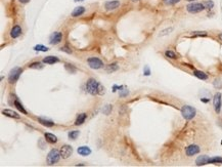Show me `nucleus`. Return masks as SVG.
<instances>
[{
	"instance_id": "nucleus-20",
	"label": "nucleus",
	"mask_w": 222,
	"mask_h": 167,
	"mask_svg": "<svg viewBox=\"0 0 222 167\" xmlns=\"http://www.w3.org/2000/svg\"><path fill=\"white\" fill-rule=\"evenodd\" d=\"M45 140L50 143H55L58 142V137H56L55 134L49 133V132H48V133H45Z\"/></svg>"
},
{
	"instance_id": "nucleus-34",
	"label": "nucleus",
	"mask_w": 222,
	"mask_h": 167,
	"mask_svg": "<svg viewBox=\"0 0 222 167\" xmlns=\"http://www.w3.org/2000/svg\"><path fill=\"white\" fill-rule=\"evenodd\" d=\"M66 69L68 70V71L71 72V73L76 72V68L73 67V66H71V68H70V64H66Z\"/></svg>"
},
{
	"instance_id": "nucleus-29",
	"label": "nucleus",
	"mask_w": 222,
	"mask_h": 167,
	"mask_svg": "<svg viewBox=\"0 0 222 167\" xmlns=\"http://www.w3.org/2000/svg\"><path fill=\"white\" fill-rule=\"evenodd\" d=\"M165 56H166L167 57H169V59H176L177 57L176 54L171 50H167L166 53H165Z\"/></svg>"
},
{
	"instance_id": "nucleus-27",
	"label": "nucleus",
	"mask_w": 222,
	"mask_h": 167,
	"mask_svg": "<svg viewBox=\"0 0 222 167\" xmlns=\"http://www.w3.org/2000/svg\"><path fill=\"white\" fill-rule=\"evenodd\" d=\"M203 4H204V6H205V8H207V9H211L214 6V2L212 1V0H208V1H205Z\"/></svg>"
},
{
	"instance_id": "nucleus-41",
	"label": "nucleus",
	"mask_w": 222,
	"mask_h": 167,
	"mask_svg": "<svg viewBox=\"0 0 222 167\" xmlns=\"http://www.w3.org/2000/svg\"><path fill=\"white\" fill-rule=\"evenodd\" d=\"M186 1H195V0H186Z\"/></svg>"
},
{
	"instance_id": "nucleus-15",
	"label": "nucleus",
	"mask_w": 222,
	"mask_h": 167,
	"mask_svg": "<svg viewBox=\"0 0 222 167\" xmlns=\"http://www.w3.org/2000/svg\"><path fill=\"white\" fill-rule=\"evenodd\" d=\"M78 154L82 156H88L91 154V150L88 147H86V146H83V147L78 148Z\"/></svg>"
},
{
	"instance_id": "nucleus-24",
	"label": "nucleus",
	"mask_w": 222,
	"mask_h": 167,
	"mask_svg": "<svg viewBox=\"0 0 222 167\" xmlns=\"http://www.w3.org/2000/svg\"><path fill=\"white\" fill-rule=\"evenodd\" d=\"M209 163H220L222 164V158L221 157H213V158H210L209 159Z\"/></svg>"
},
{
	"instance_id": "nucleus-4",
	"label": "nucleus",
	"mask_w": 222,
	"mask_h": 167,
	"mask_svg": "<svg viewBox=\"0 0 222 167\" xmlns=\"http://www.w3.org/2000/svg\"><path fill=\"white\" fill-rule=\"evenodd\" d=\"M22 72H23V70L20 69V68H19V67L14 68V69L10 71L9 75H8L9 83H14L15 81H17L20 76V74H22Z\"/></svg>"
},
{
	"instance_id": "nucleus-40",
	"label": "nucleus",
	"mask_w": 222,
	"mask_h": 167,
	"mask_svg": "<svg viewBox=\"0 0 222 167\" xmlns=\"http://www.w3.org/2000/svg\"><path fill=\"white\" fill-rule=\"evenodd\" d=\"M131 1H133V2H135V1H139V0H131Z\"/></svg>"
},
{
	"instance_id": "nucleus-1",
	"label": "nucleus",
	"mask_w": 222,
	"mask_h": 167,
	"mask_svg": "<svg viewBox=\"0 0 222 167\" xmlns=\"http://www.w3.org/2000/svg\"><path fill=\"white\" fill-rule=\"evenodd\" d=\"M98 88H99V83L95 79H89L86 83V90L87 92H89L90 95H98Z\"/></svg>"
},
{
	"instance_id": "nucleus-5",
	"label": "nucleus",
	"mask_w": 222,
	"mask_h": 167,
	"mask_svg": "<svg viewBox=\"0 0 222 167\" xmlns=\"http://www.w3.org/2000/svg\"><path fill=\"white\" fill-rule=\"evenodd\" d=\"M186 9L188 12L190 14H198V12H201L205 9V6H204L203 3H198V2H195V3H190L186 6Z\"/></svg>"
},
{
	"instance_id": "nucleus-19",
	"label": "nucleus",
	"mask_w": 222,
	"mask_h": 167,
	"mask_svg": "<svg viewBox=\"0 0 222 167\" xmlns=\"http://www.w3.org/2000/svg\"><path fill=\"white\" fill-rule=\"evenodd\" d=\"M38 122H40L42 125H44L46 127H52L55 125V122H52L51 120H47L44 118H38Z\"/></svg>"
},
{
	"instance_id": "nucleus-9",
	"label": "nucleus",
	"mask_w": 222,
	"mask_h": 167,
	"mask_svg": "<svg viewBox=\"0 0 222 167\" xmlns=\"http://www.w3.org/2000/svg\"><path fill=\"white\" fill-rule=\"evenodd\" d=\"M200 153V147L198 145H190L185 149V154L187 156H193V155H197V154Z\"/></svg>"
},
{
	"instance_id": "nucleus-10",
	"label": "nucleus",
	"mask_w": 222,
	"mask_h": 167,
	"mask_svg": "<svg viewBox=\"0 0 222 167\" xmlns=\"http://www.w3.org/2000/svg\"><path fill=\"white\" fill-rule=\"evenodd\" d=\"M61 38H63V34L61 32H55L51 34L49 38V42L50 44H58L61 41Z\"/></svg>"
},
{
	"instance_id": "nucleus-39",
	"label": "nucleus",
	"mask_w": 222,
	"mask_h": 167,
	"mask_svg": "<svg viewBox=\"0 0 222 167\" xmlns=\"http://www.w3.org/2000/svg\"><path fill=\"white\" fill-rule=\"evenodd\" d=\"M219 38H220V40L222 41V34H220V35H219Z\"/></svg>"
},
{
	"instance_id": "nucleus-14",
	"label": "nucleus",
	"mask_w": 222,
	"mask_h": 167,
	"mask_svg": "<svg viewBox=\"0 0 222 167\" xmlns=\"http://www.w3.org/2000/svg\"><path fill=\"white\" fill-rule=\"evenodd\" d=\"M20 34H22V29H20V26H14V27L11 29V31H10V36H11L12 38H17Z\"/></svg>"
},
{
	"instance_id": "nucleus-23",
	"label": "nucleus",
	"mask_w": 222,
	"mask_h": 167,
	"mask_svg": "<svg viewBox=\"0 0 222 167\" xmlns=\"http://www.w3.org/2000/svg\"><path fill=\"white\" fill-rule=\"evenodd\" d=\"M188 36L190 37H199V36H207V33L203 32V31H195V32H192Z\"/></svg>"
},
{
	"instance_id": "nucleus-36",
	"label": "nucleus",
	"mask_w": 222,
	"mask_h": 167,
	"mask_svg": "<svg viewBox=\"0 0 222 167\" xmlns=\"http://www.w3.org/2000/svg\"><path fill=\"white\" fill-rule=\"evenodd\" d=\"M105 92V87H102V85L99 84V88H98V95H102Z\"/></svg>"
},
{
	"instance_id": "nucleus-25",
	"label": "nucleus",
	"mask_w": 222,
	"mask_h": 167,
	"mask_svg": "<svg viewBox=\"0 0 222 167\" xmlns=\"http://www.w3.org/2000/svg\"><path fill=\"white\" fill-rule=\"evenodd\" d=\"M78 135H79V131H78V130H74V131L69 132V139L70 140H76Z\"/></svg>"
},
{
	"instance_id": "nucleus-11",
	"label": "nucleus",
	"mask_w": 222,
	"mask_h": 167,
	"mask_svg": "<svg viewBox=\"0 0 222 167\" xmlns=\"http://www.w3.org/2000/svg\"><path fill=\"white\" fill-rule=\"evenodd\" d=\"M119 6H120V1H118V0L108 1V2H105V7L107 10H114V9L118 8Z\"/></svg>"
},
{
	"instance_id": "nucleus-32",
	"label": "nucleus",
	"mask_w": 222,
	"mask_h": 167,
	"mask_svg": "<svg viewBox=\"0 0 222 167\" xmlns=\"http://www.w3.org/2000/svg\"><path fill=\"white\" fill-rule=\"evenodd\" d=\"M111 111H112V106L107 105V106H105V108H104V113H105V115H109Z\"/></svg>"
},
{
	"instance_id": "nucleus-3",
	"label": "nucleus",
	"mask_w": 222,
	"mask_h": 167,
	"mask_svg": "<svg viewBox=\"0 0 222 167\" xmlns=\"http://www.w3.org/2000/svg\"><path fill=\"white\" fill-rule=\"evenodd\" d=\"M61 153L58 150H51L47 155V163L49 165H53V164L58 163L61 158Z\"/></svg>"
},
{
	"instance_id": "nucleus-37",
	"label": "nucleus",
	"mask_w": 222,
	"mask_h": 167,
	"mask_svg": "<svg viewBox=\"0 0 222 167\" xmlns=\"http://www.w3.org/2000/svg\"><path fill=\"white\" fill-rule=\"evenodd\" d=\"M144 75H149V70L148 67L145 68V72H144Z\"/></svg>"
},
{
	"instance_id": "nucleus-33",
	"label": "nucleus",
	"mask_w": 222,
	"mask_h": 167,
	"mask_svg": "<svg viewBox=\"0 0 222 167\" xmlns=\"http://www.w3.org/2000/svg\"><path fill=\"white\" fill-rule=\"evenodd\" d=\"M173 30L172 28H169V29H165V30L162 31L161 33H160V36H164V35H167V34H169L171 31Z\"/></svg>"
},
{
	"instance_id": "nucleus-17",
	"label": "nucleus",
	"mask_w": 222,
	"mask_h": 167,
	"mask_svg": "<svg viewBox=\"0 0 222 167\" xmlns=\"http://www.w3.org/2000/svg\"><path fill=\"white\" fill-rule=\"evenodd\" d=\"M58 59L56 56H48L43 59V63L44 64H49V65H52L55 64V63H58Z\"/></svg>"
},
{
	"instance_id": "nucleus-13",
	"label": "nucleus",
	"mask_w": 222,
	"mask_h": 167,
	"mask_svg": "<svg viewBox=\"0 0 222 167\" xmlns=\"http://www.w3.org/2000/svg\"><path fill=\"white\" fill-rule=\"evenodd\" d=\"M2 114L5 115V116H7V117H10V118H14V119H20V116L17 113V112H14L12 110H8V109L2 111Z\"/></svg>"
},
{
	"instance_id": "nucleus-22",
	"label": "nucleus",
	"mask_w": 222,
	"mask_h": 167,
	"mask_svg": "<svg viewBox=\"0 0 222 167\" xmlns=\"http://www.w3.org/2000/svg\"><path fill=\"white\" fill-rule=\"evenodd\" d=\"M14 106H15V108H17L20 112H22L23 114L27 115V111L25 110L24 107H23V105H22V104H20L17 100H15V101H14Z\"/></svg>"
},
{
	"instance_id": "nucleus-12",
	"label": "nucleus",
	"mask_w": 222,
	"mask_h": 167,
	"mask_svg": "<svg viewBox=\"0 0 222 167\" xmlns=\"http://www.w3.org/2000/svg\"><path fill=\"white\" fill-rule=\"evenodd\" d=\"M209 158L208 156L206 155H202L200 156V157H198V159L195 160V164H197L198 166H202V165H205V164H208L209 163Z\"/></svg>"
},
{
	"instance_id": "nucleus-6",
	"label": "nucleus",
	"mask_w": 222,
	"mask_h": 167,
	"mask_svg": "<svg viewBox=\"0 0 222 167\" xmlns=\"http://www.w3.org/2000/svg\"><path fill=\"white\" fill-rule=\"evenodd\" d=\"M87 62H88L89 67L91 68V69H94V70L100 69V68L104 66V63L100 61L98 57H89Z\"/></svg>"
},
{
	"instance_id": "nucleus-21",
	"label": "nucleus",
	"mask_w": 222,
	"mask_h": 167,
	"mask_svg": "<svg viewBox=\"0 0 222 167\" xmlns=\"http://www.w3.org/2000/svg\"><path fill=\"white\" fill-rule=\"evenodd\" d=\"M193 74H195V77H198L199 79H201V80H207L208 79V75L202 71H195L193 72Z\"/></svg>"
},
{
	"instance_id": "nucleus-2",
	"label": "nucleus",
	"mask_w": 222,
	"mask_h": 167,
	"mask_svg": "<svg viewBox=\"0 0 222 167\" xmlns=\"http://www.w3.org/2000/svg\"><path fill=\"white\" fill-rule=\"evenodd\" d=\"M195 109L190 106H183L181 108V114L185 120H192L195 116Z\"/></svg>"
},
{
	"instance_id": "nucleus-8",
	"label": "nucleus",
	"mask_w": 222,
	"mask_h": 167,
	"mask_svg": "<svg viewBox=\"0 0 222 167\" xmlns=\"http://www.w3.org/2000/svg\"><path fill=\"white\" fill-rule=\"evenodd\" d=\"M221 105H222V98H221V93L217 92L215 95H214L213 98V106L214 109H215L216 113H219L221 110Z\"/></svg>"
},
{
	"instance_id": "nucleus-35",
	"label": "nucleus",
	"mask_w": 222,
	"mask_h": 167,
	"mask_svg": "<svg viewBox=\"0 0 222 167\" xmlns=\"http://www.w3.org/2000/svg\"><path fill=\"white\" fill-rule=\"evenodd\" d=\"M61 51H66V53H72V50H71V49H68V47H67V46H64V47H61Z\"/></svg>"
},
{
	"instance_id": "nucleus-31",
	"label": "nucleus",
	"mask_w": 222,
	"mask_h": 167,
	"mask_svg": "<svg viewBox=\"0 0 222 167\" xmlns=\"http://www.w3.org/2000/svg\"><path fill=\"white\" fill-rule=\"evenodd\" d=\"M179 1L180 0H163L164 4H166V5H174V4L178 3Z\"/></svg>"
},
{
	"instance_id": "nucleus-18",
	"label": "nucleus",
	"mask_w": 222,
	"mask_h": 167,
	"mask_svg": "<svg viewBox=\"0 0 222 167\" xmlns=\"http://www.w3.org/2000/svg\"><path fill=\"white\" fill-rule=\"evenodd\" d=\"M86 117H87V115L85 114V113L79 114L78 117H77V119H76V122H75V125H81V124H83L84 122H85V120H86Z\"/></svg>"
},
{
	"instance_id": "nucleus-30",
	"label": "nucleus",
	"mask_w": 222,
	"mask_h": 167,
	"mask_svg": "<svg viewBox=\"0 0 222 167\" xmlns=\"http://www.w3.org/2000/svg\"><path fill=\"white\" fill-rule=\"evenodd\" d=\"M34 50H36V51H47L48 48L45 47V46H43V45H36L34 47Z\"/></svg>"
},
{
	"instance_id": "nucleus-26",
	"label": "nucleus",
	"mask_w": 222,
	"mask_h": 167,
	"mask_svg": "<svg viewBox=\"0 0 222 167\" xmlns=\"http://www.w3.org/2000/svg\"><path fill=\"white\" fill-rule=\"evenodd\" d=\"M107 70L108 72H110V73H112V72H114V71H117L118 70V66H117V64H113V65H109V66L107 67Z\"/></svg>"
},
{
	"instance_id": "nucleus-7",
	"label": "nucleus",
	"mask_w": 222,
	"mask_h": 167,
	"mask_svg": "<svg viewBox=\"0 0 222 167\" xmlns=\"http://www.w3.org/2000/svg\"><path fill=\"white\" fill-rule=\"evenodd\" d=\"M59 153H61V158L67 159V158H69L72 154H73V148H72L71 146H69V145H64V146H63V147L61 148Z\"/></svg>"
},
{
	"instance_id": "nucleus-16",
	"label": "nucleus",
	"mask_w": 222,
	"mask_h": 167,
	"mask_svg": "<svg viewBox=\"0 0 222 167\" xmlns=\"http://www.w3.org/2000/svg\"><path fill=\"white\" fill-rule=\"evenodd\" d=\"M84 12H85L84 7L83 6H78V7H76V8L73 10V12H72V17H74V18L80 17V15H82Z\"/></svg>"
},
{
	"instance_id": "nucleus-38",
	"label": "nucleus",
	"mask_w": 222,
	"mask_h": 167,
	"mask_svg": "<svg viewBox=\"0 0 222 167\" xmlns=\"http://www.w3.org/2000/svg\"><path fill=\"white\" fill-rule=\"evenodd\" d=\"M20 2H22V3H27V2H29L30 0H20Z\"/></svg>"
},
{
	"instance_id": "nucleus-28",
	"label": "nucleus",
	"mask_w": 222,
	"mask_h": 167,
	"mask_svg": "<svg viewBox=\"0 0 222 167\" xmlns=\"http://www.w3.org/2000/svg\"><path fill=\"white\" fill-rule=\"evenodd\" d=\"M30 68H32V69H41V68L43 67V65H41V63L39 62H36V63H33V64L29 65Z\"/></svg>"
}]
</instances>
